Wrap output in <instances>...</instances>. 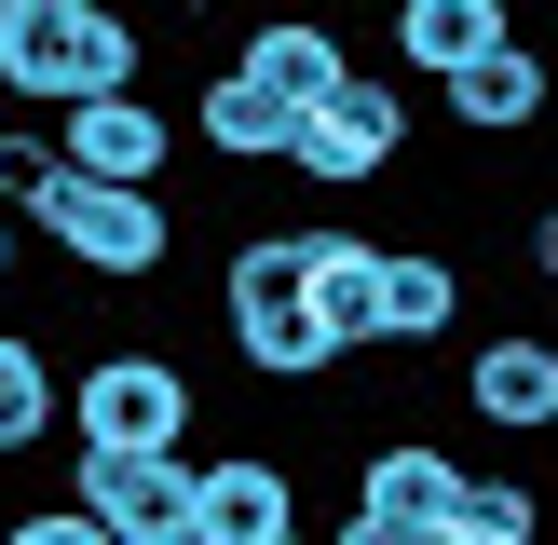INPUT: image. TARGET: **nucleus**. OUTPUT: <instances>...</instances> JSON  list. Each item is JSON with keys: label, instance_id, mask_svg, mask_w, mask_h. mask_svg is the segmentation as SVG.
Wrapping results in <instances>:
<instances>
[{"label": "nucleus", "instance_id": "16", "mask_svg": "<svg viewBox=\"0 0 558 545\" xmlns=\"http://www.w3.org/2000/svg\"><path fill=\"white\" fill-rule=\"evenodd\" d=\"M381 314H396V354L450 341V327H463V259H450V245H396V272H381Z\"/></svg>", "mask_w": 558, "mask_h": 545}, {"label": "nucleus", "instance_id": "15", "mask_svg": "<svg viewBox=\"0 0 558 545\" xmlns=\"http://www.w3.org/2000/svg\"><path fill=\"white\" fill-rule=\"evenodd\" d=\"M232 55H245V69H272V82L300 96V109H314V96H327L341 69H368V55L341 41V14H259V27H245Z\"/></svg>", "mask_w": 558, "mask_h": 545}, {"label": "nucleus", "instance_id": "3", "mask_svg": "<svg viewBox=\"0 0 558 545\" xmlns=\"http://www.w3.org/2000/svg\"><path fill=\"white\" fill-rule=\"evenodd\" d=\"M136 69H150V41H136L123 0H0V82L41 123L82 109V96H123Z\"/></svg>", "mask_w": 558, "mask_h": 545}, {"label": "nucleus", "instance_id": "20", "mask_svg": "<svg viewBox=\"0 0 558 545\" xmlns=\"http://www.w3.org/2000/svg\"><path fill=\"white\" fill-rule=\"evenodd\" d=\"M314 545H436V518H396V505H368V491H341V518H327Z\"/></svg>", "mask_w": 558, "mask_h": 545}, {"label": "nucleus", "instance_id": "21", "mask_svg": "<svg viewBox=\"0 0 558 545\" xmlns=\"http://www.w3.org/2000/svg\"><path fill=\"white\" fill-rule=\"evenodd\" d=\"M518 272H532V287L558 300V191H545V205H532V218H518Z\"/></svg>", "mask_w": 558, "mask_h": 545}, {"label": "nucleus", "instance_id": "19", "mask_svg": "<svg viewBox=\"0 0 558 545\" xmlns=\"http://www.w3.org/2000/svg\"><path fill=\"white\" fill-rule=\"evenodd\" d=\"M0 545H123V532H109L82 491H41V505H14V518H0Z\"/></svg>", "mask_w": 558, "mask_h": 545}, {"label": "nucleus", "instance_id": "23", "mask_svg": "<svg viewBox=\"0 0 558 545\" xmlns=\"http://www.w3.org/2000/svg\"><path fill=\"white\" fill-rule=\"evenodd\" d=\"M14 123H27V96H14V82H0V136H14Z\"/></svg>", "mask_w": 558, "mask_h": 545}, {"label": "nucleus", "instance_id": "4", "mask_svg": "<svg viewBox=\"0 0 558 545\" xmlns=\"http://www.w3.org/2000/svg\"><path fill=\"white\" fill-rule=\"evenodd\" d=\"M191 423H205V382L163 341H109V354H82V382H69V436L82 450H191Z\"/></svg>", "mask_w": 558, "mask_h": 545}, {"label": "nucleus", "instance_id": "11", "mask_svg": "<svg viewBox=\"0 0 558 545\" xmlns=\"http://www.w3.org/2000/svg\"><path fill=\"white\" fill-rule=\"evenodd\" d=\"M205 463V505H191V532L205 545H259V532H300V463L259 450V436H232V450H191Z\"/></svg>", "mask_w": 558, "mask_h": 545}, {"label": "nucleus", "instance_id": "6", "mask_svg": "<svg viewBox=\"0 0 558 545\" xmlns=\"http://www.w3.org/2000/svg\"><path fill=\"white\" fill-rule=\"evenodd\" d=\"M436 109H450L463 150H505V136H545L558 123V55L532 41V27H505L490 55H463L450 82H436Z\"/></svg>", "mask_w": 558, "mask_h": 545}, {"label": "nucleus", "instance_id": "2", "mask_svg": "<svg viewBox=\"0 0 558 545\" xmlns=\"http://www.w3.org/2000/svg\"><path fill=\"white\" fill-rule=\"evenodd\" d=\"M14 218L82 272V287H109V300L163 287V259H178V205H163V191H136V178H82V164H54Z\"/></svg>", "mask_w": 558, "mask_h": 545}, {"label": "nucleus", "instance_id": "8", "mask_svg": "<svg viewBox=\"0 0 558 545\" xmlns=\"http://www.w3.org/2000/svg\"><path fill=\"white\" fill-rule=\"evenodd\" d=\"M300 272H314V314L341 354H396V314H381V272H396V245L354 232V218H300Z\"/></svg>", "mask_w": 558, "mask_h": 545}, {"label": "nucleus", "instance_id": "9", "mask_svg": "<svg viewBox=\"0 0 558 545\" xmlns=\"http://www.w3.org/2000/svg\"><path fill=\"white\" fill-rule=\"evenodd\" d=\"M69 491H82V505H96L123 545H178L191 505H205V463H191V450H82Z\"/></svg>", "mask_w": 558, "mask_h": 545}, {"label": "nucleus", "instance_id": "7", "mask_svg": "<svg viewBox=\"0 0 558 545\" xmlns=\"http://www.w3.org/2000/svg\"><path fill=\"white\" fill-rule=\"evenodd\" d=\"M191 150L245 164V178H287L300 164V96L272 69H245V55H218V69L191 82Z\"/></svg>", "mask_w": 558, "mask_h": 545}, {"label": "nucleus", "instance_id": "24", "mask_svg": "<svg viewBox=\"0 0 558 545\" xmlns=\"http://www.w3.org/2000/svg\"><path fill=\"white\" fill-rule=\"evenodd\" d=\"M163 14H232V0H163Z\"/></svg>", "mask_w": 558, "mask_h": 545}, {"label": "nucleus", "instance_id": "22", "mask_svg": "<svg viewBox=\"0 0 558 545\" xmlns=\"http://www.w3.org/2000/svg\"><path fill=\"white\" fill-rule=\"evenodd\" d=\"M14 232H27V218H14V205H0V287H14Z\"/></svg>", "mask_w": 558, "mask_h": 545}, {"label": "nucleus", "instance_id": "18", "mask_svg": "<svg viewBox=\"0 0 558 545\" xmlns=\"http://www.w3.org/2000/svg\"><path fill=\"white\" fill-rule=\"evenodd\" d=\"M436 545H545V491H518V477H463V505L436 518Z\"/></svg>", "mask_w": 558, "mask_h": 545}, {"label": "nucleus", "instance_id": "1", "mask_svg": "<svg viewBox=\"0 0 558 545\" xmlns=\"http://www.w3.org/2000/svg\"><path fill=\"white\" fill-rule=\"evenodd\" d=\"M218 341H232V368L272 382V396H300V382L341 368V341H327V314H314V272H300V218L287 232H232V259H218Z\"/></svg>", "mask_w": 558, "mask_h": 545}, {"label": "nucleus", "instance_id": "17", "mask_svg": "<svg viewBox=\"0 0 558 545\" xmlns=\"http://www.w3.org/2000/svg\"><path fill=\"white\" fill-rule=\"evenodd\" d=\"M354 491H368V505H396V518H450V505H463V463L436 450V436H368Z\"/></svg>", "mask_w": 558, "mask_h": 545}, {"label": "nucleus", "instance_id": "26", "mask_svg": "<svg viewBox=\"0 0 558 545\" xmlns=\"http://www.w3.org/2000/svg\"><path fill=\"white\" fill-rule=\"evenodd\" d=\"M178 545H205V532H178Z\"/></svg>", "mask_w": 558, "mask_h": 545}, {"label": "nucleus", "instance_id": "13", "mask_svg": "<svg viewBox=\"0 0 558 545\" xmlns=\"http://www.w3.org/2000/svg\"><path fill=\"white\" fill-rule=\"evenodd\" d=\"M505 27H518V0H381V55H409V82H450Z\"/></svg>", "mask_w": 558, "mask_h": 545}, {"label": "nucleus", "instance_id": "5", "mask_svg": "<svg viewBox=\"0 0 558 545\" xmlns=\"http://www.w3.org/2000/svg\"><path fill=\"white\" fill-rule=\"evenodd\" d=\"M300 178H314V191H381V178H409V82H396V69H341L314 109H300Z\"/></svg>", "mask_w": 558, "mask_h": 545}, {"label": "nucleus", "instance_id": "14", "mask_svg": "<svg viewBox=\"0 0 558 545\" xmlns=\"http://www.w3.org/2000/svg\"><path fill=\"white\" fill-rule=\"evenodd\" d=\"M54 436H69V368L41 327H0V463L54 450Z\"/></svg>", "mask_w": 558, "mask_h": 545}, {"label": "nucleus", "instance_id": "10", "mask_svg": "<svg viewBox=\"0 0 558 545\" xmlns=\"http://www.w3.org/2000/svg\"><path fill=\"white\" fill-rule=\"evenodd\" d=\"M54 150H69L82 178H136V191H163V178H178V109H163L150 82H123V96L54 109Z\"/></svg>", "mask_w": 558, "mask_h": 545}, {"label": "nucleus", "instance_id": "12", "mask_svg": "<svg viewBox=\"0 0 558 545\" xmlns=\"http://www.w3.org/2000/svg\"><path fill=\"white\" fill-rule=\"evenodd\" d=\"M463 409L490 436H558V327H490L463 354Z\"/></svg>", "mask_w": 558, "mask_h": 545}, {"label": "nucleus", "instance_id": "25", "mask_svg": "<svg viewBox=\"0 0 558 545\" xmlns=\"http://www.w3.org/2000/svg\"><path fill=\"white\" fill-rule=\"evenodd\" d=\"M259 545H314V518H300V532H259Z\"/></svg>", "mask_w": 558, "mask_h": 545}]
</instances>
